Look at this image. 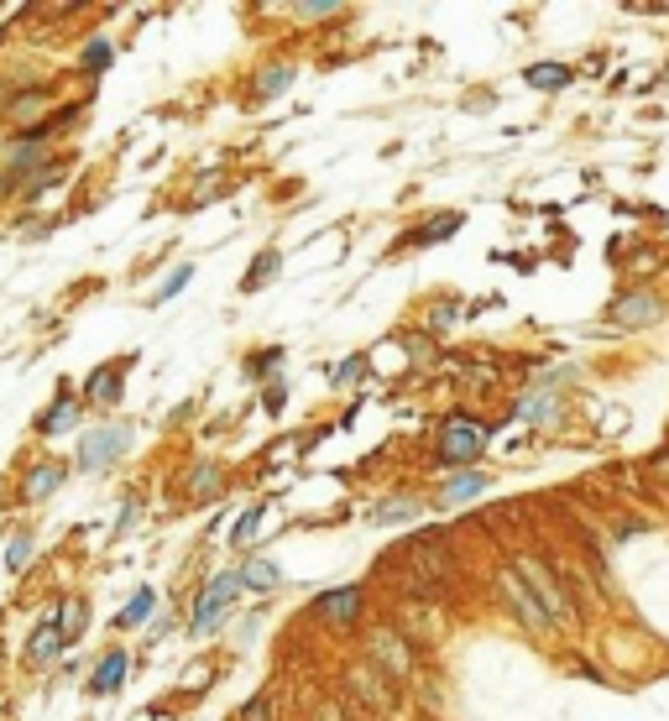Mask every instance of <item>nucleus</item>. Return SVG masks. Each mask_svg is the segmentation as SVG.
I'll return each mask as SVG.
<instances>
[{"label": "nucleus", "instance_id": "f257e3e1", "mask_svg": "<svg viewBox=\"0 0 669 721\" xmlns=\"http://www.w3.org/2000/svg\"><path fill=\"white\" fill-rule=\"evenodd\" d=\"M513 570L523 575V586L539 596V607H544L549 627H555V622H560V627H570V622H575V601H570V591L560 586V580L549 575V565H539V560H518Z\"/></svg>", "mask_w": 669, "mask_h": 721}, {"label": "nucleus", "instance_id": "f03ea898", "mask_svg": "<svg viewBox=\"0 0 669 721\" xmlns=\"http://www.w3.org/2000/svg\"><path fill=\"white\" fill-rule=\"evenodd\" d=\"M366 654H372V669L382 674L387 685H398L413 674V643L403 633H392V627H377L372 638H366Z\"/></svg>", "mask_w": 669, "mask_h": 721}, {"label": "nucleus", "instance_id": "7ed1b4c3", "mask_svg": "<svg viewBox=\"0 0 669 721\" xmlns=\"http://www.w3.org/2000/svg\"><path fill=\"white\" fill-rule=\"evenodd\" d=\"M241 591V570H225V575H215L210 586H204V596H199V617L189 622V633L194 638H204V633H215L220 627V617H225V601Z\"/></svg>", "mask_w": 669, "mask_h": 721}, {"label": "nucleus", "instance_id": "20e7f679", "mask_svg": "<svg viewBox=\"0 0 669 721\" xmlns=\"http://www.w3.org/2000/svg\"><path fill=\"white\" fill-rule=\"evenodd\" d=\"M481 445H487V429L471 424V418H450V424H440V460H445V465L476 460Z\"/></svg>", "mask_w": 669, "mask_h": 721}, {"label": "nucleus", "instance_id": "39448f33", "mask_svg": "<svg viewBox=\"0 0 669 721\" xmlns=\"http://www.w3.org/2000/svg\"><path fill=\"white\" fill-rule=\"evenodd\" d=\"M497 580H502V596H507V607H513V617L528 627V633H544V627H549V617H544V607H539V596L523 586V575H518L513 565H507Z\"/></svg>", "mask_w": 669, "mask_h": 721}, {"label": "nucleus", "instance_id": "423d86ee", "mask_svg": "<svg viewBox=\"0 0 669 721\" xmlns=\"http://www.w3.org/2000/svg\"><path fill=\"white\" fill-rule=\"evenodd\" d=\"M361 612V586H340V591H325V596H314V617L319 622H356Z\"/></svg>", "mask_w": 669, "mask_h": 721}, {"label": "nucleus", "instance_id": "0eeeda50", "mask_svg": "<svg viewBox=\"0 0 669 721\" xmlns=\"http://www.w3.org/2000/svg\"><path fill=\"white\" fill-rule=\"evenodd\" d=\"M607 319H617L622 330H638V324L659 319V298H649V293H628V298H617V304L607 309Z\"/></svg>", "mask_w": 669, "mask_h": 721}, {"label": "nucleus", "instance_id": "6e6552de", "mask_svg": "<svg viewBox=\"0 0 669 721\" xmlns=\"http://www.w3.org/2000/svg\"><path fill=\"white\" fill-rule=\"evenodd\" d=\"M351 690H361V701L372 706V711H392V706H398V701H392V685L382 680V674H377L372 664L351 669Z\"/></svg>", "mask_w": 669, "mask_h": 721}, {"label": "nucleus", "instance_id": "1a4fd4ad", "mask_svg": "<svg viewBox=\"0 0 669 721\" xmlns=\"http://www.w3.org/2000/svg\"><path fill=\"white\" fill-rule=\"evenodd\" d=\"M126 648H110V654L100 659V669L95 674H89V695H115V690H121L126 685Z\"/></svg>", "mask_w": 669, "mask_h": 721}, {"label": "nucleus", "instance_id": "9d476101", "mask_svg": "<svg viewBox=\"0 0 669 721\" xmlns=\"http://www.w3.org/2000/svg\"><path fill=\"white\" fill-rule=\"evenodd\" d=\"M121 445H126V429H121V424L89 434V439H84V465H89V471H100V465H110L115 455H121Z\"/></svg>", "mask_w": 669, "mask_h": 721}, {"label": "nucleus", "instance_id": "9b49d317", "mask_svg": "<svg viewBox=\"0 0 669 721\" xmlns=\"http://www.w3.org/2000/svg\"><path fill=\"white\" fill-rule=\"evenodd\" d=\"M241 586H251V591H278V586H283V570L272 565V560H251V565H241Z\"/></svg>", "mask_w": 669, "mask_h": 721}, {"label": "nucleus", "instance_id": "f8f14e48", "mask_svg": "<svg viewBox=\"0 0 669 721\" xmlns=\"http://www.w3.org/2000/svg\"><path fill=\"white\" fill-rule=\"evenodd\" d=\"M74 418H79V403L68 398V392H58V403H53L48 413H42V418H37V429H42V434H58V429H68V424H74Z\"/></svg>", "mask_w": 669, "mask_h": 721}, {"label": "nucleus", "instance_id": "ddd939ff", "mask_svg": "<svg viewBox=\"0 0 669 721\" xmlns=\"http://www.w3.org/2000/svg\"><path fill=\"white\" fill-rule=\"evenodd\" d=\"M58 648H63V638H58V622H42L37 633H32V643H27V654H32L37 664H48V659H58Z\"/></svg>", "mask_w": 669, "mask_h": 721}, {"label": "nucleus", "instance_id": "4468645a", "mask_svg": "<svg viewBox=\"0 0 669 721\" xmlns=\"http://www.w3.org/2000/svg\"><path fill=\"white\" fill-rule=\"evenodd\" d=\"M152 612H157V591H147V586H142V591H136V596L126 601V612L115 617V622H121V627H142Z\"/></svg>", "mask_w": 669, "mask_h": 721}, {"label": "nucleus", "instance_id": "2eb2a0df", "mask_svg": "<svg viewBox=\"0 0 669 721\" xmlns=\"http://www.w3.org/2000/svg\"><path fill=\"white\" fill-rule=\"evenodd\" d=\"M528 84L544 89V95H555V89L570 84V68H560V63H539V68H528Z\"/></svg>", "mask_w": 669, "mask_h": 721}, {"label": "nucleus", "instance_id": "dca6fc26", "mask_svg": "<svg viewBox=\"0 0 669 721\" xmlns=\"http://www.w3.org/2000/svg\"><path fill=\"white\" fill-rule=\"evenodd\" d=\"M121 398V371H95V377H89V403H115Z\"/></svg>", "mask_w": 669, "mask_h": 721}, {"label": "nucleus", "instance_id": "f3484780", "mask_svg": "<svg viewBox=\"0 0 669 721\" xmlns=\"http://www.w3.org/2000/svg\"><path fill=\"white\" fill-rule=\"evenodd\" d=\"M58 481H63V465H58V460H48V465H37V471L27 476V497H32V502H37V497H48V492H53V486H58Z\"/></svg>", "mask_w": 669, "mask_h": 721}, {"label": "nucleus", "instance_id": "a211bd4d", "mask_svg": "<svg viewBox=\"0 0 669 721\" xmlns=\"http://www.w3.org/2000/svg\"><path fill=\"white\" fill-rule=\"evenodd\" d=\"M481 486H487V476H481V471H460L445 486V502H471V497H481Z\"/></svg>", "mask_w": 669, "mask_h": 721}, {"label": "nucleus", "instance_id": "6ab92c4d", "mask_svg": "<svg viewBox=\"0 0 669 721\" xmlns=\"http://www.w3.org/2000/svg\"><path fill=\"white\" fill-rule=\"evenodd\" d=\"M272 277H278V251H262L257 262H251V272H246V293H257V288H267Z\"/></svg>", "mask_w": 669, "mask_h": 721}, {"label": "nucleus", "instance_id": "aec40b11", "mask_svg": "<svg viewBox=\"0 0 669 721\" xmlns=\"http://www.w3.org/2000/svg\"><path fill=\"white\" fill-rule=\"evenodd\" d=\"M79 68H84V74H105V68H110V42H105V37L89 42L84 58H79Z\"/></svg>", "mask_w": 669, "mask_h": 721}, {"label": "nucleus", "instance_id": "412c9836", "mask_svg": "<svg viewBox=\"0 0 669 721\" xmlns=\"http://www.w3.org/2000/svg\"><path fill=\"white\" fill-rule=\"evenodd\" d=\"M408 627H413V633H424V638H440L445 617H429V607H408Z\"/></svg>", "mask_w": 669, "mask_h": 721}, {"label": "nucleus", "instance_id": "4be33fe9", "mask_svg": "<svg viewBox=\"0 0 669 721\" xmlns=\"http://www.w3.org/2000/svg\"><path fill=\"white\" fill-rule=\"evenodd\" d=\"M189 277H194V267H173V272H168V283H163V288L152 293V304H168V298H173V293H178L183 283H189Z\"/></svg>", "mask_w": 669, "mask_h": 721}, {"label": "nucleus", "instance_id": "5701e85b", "mask_svg": "<svg viewBox=\"0 0 669 721\" xmlns=\"http://www.w3.org/2000/svg\"><path fill=\"white\" fill-rule=\"evenodd\" d=\"M267 518V507H251V513L241 518V528L236 533H230V539H236V544H251V539H257V523Z\"/></svg>", "mask_w": 669, "mask_h": 721}, {"label": "nucleus", "instance_id": "b1692460", "mask_svg": "<svg viewBox=\"0 0 669 721\" xmlns=\"http://www.w3.org/2000/svg\"><path fill=\"white\" fill-rule=\"evenodd\" d=\"M27 560H32V533H21V539H11V549H6V565L21 570Z\"/></svg>", "mask_w": 669, "mask_h": 721}, {"label": "nucleus", "instance_id": "393cba45", "mask_svg": "<svg viewBox=\"0 0 669 721\" xmlns=\"http://www.w3.org/2000/svg\"><path fill=\"white\" fill-rule=\"evenodd\" d=\"M84 622H89V617H84V607L74 601V607H68V622H58V638H63V643H68V638H79V633H84Z\"/></svg>", "mask_w": 669, "mask_h": 721}, {"label": "nucleus", "instance_id": "a878e982", "mask_svg": "<svg viewBox=\"0 0 669 721\" xmlns=\"http://www.w3.org/2000/svg\"><path fill=\"white\" fill-rule=\"evenodd\" d=\"M42 105H48V95H42V89H32V95H16V100H11V110L21 115V121H27V115H37Z\"/></svg>", "mask_w": 669, "mask_h": 721}, {"label": "nucleus", "instance_id": "bb28decb", "mask_svg": "<svg viewBox=\"0 0 669 721\" xmlns=\"http://www.w3.org/2000/svg\"><path fill=\"white\" fill-rule=\"evenodd\" d=\"M288 79H293V74H288V68H267V74H262V84H257V89H262V95H283V89H288Z\"/></svg>", "mask_w": 669, "mask_h": 721}, {"label": "nucleus", "instance_id": "cd10ccee", "mask_svg": "<svg viewBox=\"0 0 669 721\" xmlns=\"http://www.w3.org/2000/svg\"><path fill=\"white\" fill-rule=\"evenodd\" d=\"M241 721H272V695H257V701H246Z\"/></svg>", "mask_w": 669, "mask_h": 721}, {"label": "nucleus", "instance_id": "c85d7f7f", "mask_svg": "<svg viewBox=\"0 0 669 721\" xmlns=\"http://www.w3.org/2000/svg\"><path fill=\"white\" fill-rule=\"evenodd\" d=\"M649 476H654V481H664V486H669V450H664V455H654V460H649Z\"/></svg>", "mask_w": 669, "mask_h": 721}, {"label": "nucleus", "instance_id": "c756f323", "mask_svg": "<svg viewBox=\"0 0 669 721\" xmlns=\"http://www.w3.org/2000/svg\"><path fill=\"white\" fill-rule=\"evenodd\" d=\"M194 486H199V492H215V465H199V471H194Z\"/></svg>", "mask_w": 669, "mask_h": 721}, {"label": "nucleus", "instance_id": "7c9ffc66", "mask_svg": "<svg viewBox=\"0 0 669 721\" xmlns=\"http://www.w3.org/2000/svg\"><path fill=\"white\" fill-rule=\"evenodd\" d=\"M298 16H314V21H325V16H340V6H298Z\"/></svg>", "mask_w": 669, "mask_h": 721}, {"label": "nucleus", "instance_id": "2f4dec72", "mask_svg": "<svg viewBox=\"0 0 669 721\" xmlns=\"http://www.w3.org/2000/svg\"><path fill=\"white\" fill-rule=\"evenodd\" d=\"M361 371H366V366H361V356H356L351 366H340V371H335V382H351V377H361Z\"/></svg>", "mask_w": 669, "mask_h": 721}, {"label": "nucleus", "instance_id": "473e14b6", "mask_svg": "<svg viewBox=\"0 0 669 721\" xmlns=\"http://www.w3.org/2000/svg\"><path fill=\"white\" fill-rule=\"evenodd\" d=\"M0 105H6V89H0Z\"/></svg>", "mask_w": 669, "mask_h": 721}]
</instances>
